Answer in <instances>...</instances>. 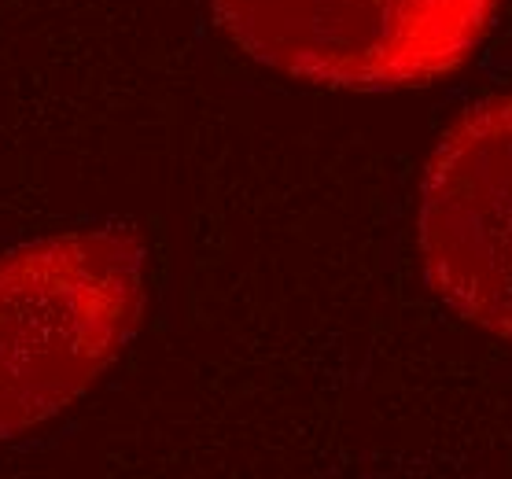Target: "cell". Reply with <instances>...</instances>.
<instances>
[{
  "label": "cell",
  "mask_w": 512,
  "mask_h": 479,
  "mask_svg": "<svg viewBox=\"0 0 512 479\" xmlns=\"http://www.w3.org/2000/svg\"><path fill=\"white\" fill-rule=\"evenodd\" d=\"M144 258L129 225L0 255V439L45 424L107 373L144 314Z\"/></svg>",
  "instance_id": "cell-1"
},
{
  "label": "cell",
  "mask_w": 512,
  "mask_h": 479,
  "mask_svg": "<svg viewBox=\"0 0 512 479\" xmlns=\"http://www.w3.org/2000/svg\"><path fill=\"white\" fill-rule=\"evenodd\" d=\"M501 0H210L240 52L347 93L417 89L461 71Z\"/></svg>",
  "instance_id": "cell-2"
},
{
  "label": "cell",
  "mask_w": 512,
  "mask_h": 479,
  "mask_svg": "<svg viewBox=\"0 0 512 479\" xmlns=\"http://www.w3.org/2000/svg\"><path fill=\"white\" fill-rule=\"evenodd\" d=\"M417 247L446 310L512 343V93L468 107L431 152Z\"/></svg>",
  "instance_id": "cell-3"
}]
</instances>
